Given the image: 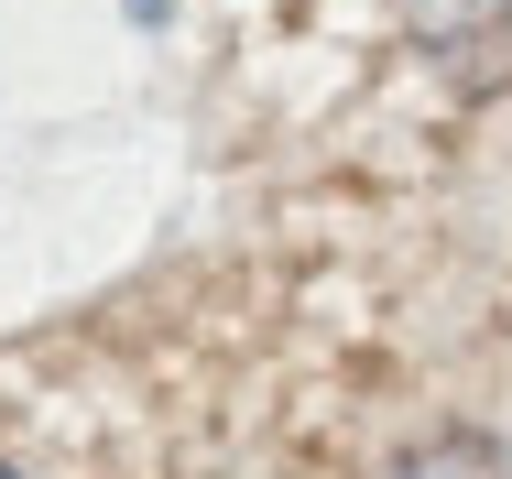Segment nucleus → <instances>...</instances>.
I'll use <instances>...</instances> for the list:
<instances>
[{
  "mask_svg": "<svg viewBox=\"0 0 512 479\" xmlns=\"http://www.w3.org/2000/svg\"><path fill=\"white\" fill-rule=\"evenodd\" d=\"M393 479H512V458L491 436H425V447L393 458Z\"/></svg>",
  "mask_w": 512,
  "mask_h": 479,
  "instance_id": "nucleus-1",
  "label": "nucleus"
},
{
  "mask_svg": "<svg viewBox=\"0 0 512 479\" xmlns=\"http://www.w3.org/2000/svg\"><path fill=\"white\" fill-rule=\"evenodd\" d=\"M0 479H11V469H0Z\"/></svg>",
  "mask_w": 512,
  "mask_h": 479,
  "instance_id": "nucleus-2",
  "label": "nucleus"
}]
</instances>
